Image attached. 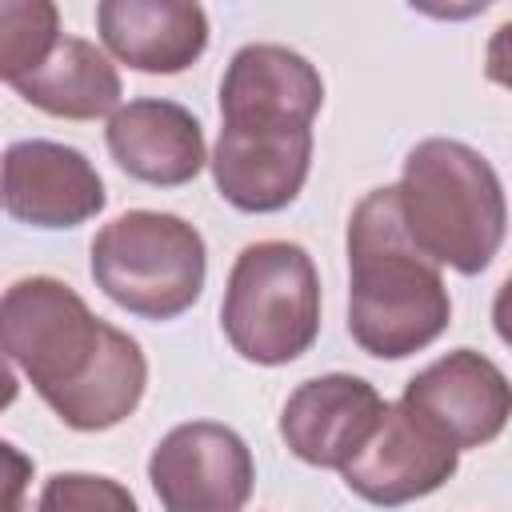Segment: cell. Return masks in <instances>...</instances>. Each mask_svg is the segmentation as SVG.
<instances>
[{
  "label": "cell",
  "instance_id": "obj_15",
  "mask_svg": "<svg viewBox=\"0 0 512 512\" xmlns=\"http://www.w3.org/2000/svg\"><path fill=\"white\" fill-rule=\"evenodd\" d=\"M24 104L60 120H96L120 104L116 64L80 36H60L48 60L12 84Z\"/></svg>",
  "mask_w": 512,
  "mask_h": 512
},
{
  "label": "cell",
  "instance_id": "obj_5",
  "mask_svg": "<svg viewBox=\"0 0 512 512\" xmlns=\"http://www.w3.org/2000/svg\"><path fill=\"white\" fill-rule=\"evenodd\" d=\"M208 276V248L196 224L172 212L132 208L108 220L92 240L96 288L132 316L176 320L188 312Z\"/></svg>",
  "mask_w": 512,
  "mask_h": 512
},
{
  "label": "cell",
  "instance_id": "obj_11",
  "mask_svg": "<svg viewBox=\"0 0 512 512\" xmlns=\"http://www.w3.org/2000/svg\"><path fill=\"white\" fill-rule=\"evenodd\" d=\"M384 416V396L352 372L304 380L280 408V440L312 468H344Z\"/></svg>",
  "mask_w": 512,
  "mask_h": 512
},
{
  "label": "cell",
  "instance_id": "obj_4",
  "mask_svg": "<svg viewBox=\"0 0 512 512\" xmlns=\"http://www.w3.org/2000/svg\"><path fill=\"white\" fill-rule=\"evenodd\" d=\"M220 328L228 344L264 368L292 364L320 332V276L296 240H256L228 272Z\"/></svg>",
  "mask_w": 512,
  "mask_h": 512
},
{
  "label": "cell",
  "instance_id": "obj_14",
  "mask_svg": "<svg viewBox=\"0 0 512 512\" xmlns=\"http://www.w3.org/2000/svg\"><path fill=\"white\" fill-rule=\"evenodd\" d=\"M216 192L240 212L288 208L312 168V132H224L212 148Z\"/></svg>",
  "mask_w": 512,
  "mask_h": 512
},
{
  "label": "cell",
  "instance_id": "obj_7",
  "mask_svg": "<svg viewBox=\"0 0 512 512\" xmlns=\"http://www.w3.org/2000/svg\"><path fill=\"white\" fill-rule=\"evenodd\" d=\"M400 408L436 440L464 448L492 444L512 412L508 376L480 352L456 348L404 384Z\"/></svg>",
  "mask_w": 512,
  "mask_h": 512
},
{
  "label": "cell",
  "instance_id": "obj_8",
  "mask_svg": "<svg viewBox=\"0 0 512 512\" xmlns=\"http://www.w3.org/2000/svg\"><path fill=\"white\" fill-rule=\"evenodd\" d=\"M320 104L316 64L284 44H244L220 80L224 132H312Z\"/></svg>",
  "mask_w": 512,
  "mask_h": 512
},
{
  "label": "cell",
  "instance_id": "obj_1",
  "mask_svg": "<svg viewBox=\"0 0 512 512\" xmlns=\"http://www.w3.org/2000/svg\"><path fill=\"white\" fill-rule=\"evenodd\" d=\"M0 352L76 432L124 424L148 388V360L136 336L92 316L84 296L56 276H24L4 288Z\"/></svg>",
  "mask_w": 512,
  "mask_h": 512
},
{
  "label": "cell",
  "instance_id": "obj_9",
  "mask_svg": "<svg viewBox=\"0 0 512 512\" xmlns=\"http://www.w3.org/2000/svg\"><path fill=\"white\" fill-rule=\"evenodd\" d=\"M0 200L28 228H76L104 208L108 192L80 148L16 140L0 164Z\"/></svg>",
  "mask_w": 512,
  "mask_h": 512
},
{
  "label": "cell",
  "instance_id": "obj_12",
  "mask_svg": "<svg viewBox=\"0 0 512 512\" xmlns=\"http://www.w3.org/2000/svg\"><path fill=\"white\" fill-rule=\"evenodd\" d=\"M104 140L112 160L132 180L152 188H180L196 180L200 168L208 164L200 120L184 104L160 96H140L120 104L104 128Z\"/></svg>",
  "mask_w": 512,
  "mask_h": 512
},
{
  "label": "cell",
  "instance_id": "obj_10",
  "mask_svg": "<svg viewBox=\"0 0 512 512\" xmlns=\"http://www.w3.org/2000/svg\"><path fill=\"white\" fill-rule=\"evenodd\" d=\"M460 452L420 428L400 404H384L380 424L364 448L340 468L348 492L376 508H400L408 500L432 496L456 476Z\"/></svg>",
  "mask_w": 512,
  "mask_h": 512
},
{
  "label": "cell",
  "instance_id": "obj_6",
  "mask_svg": "<svg viewBox=\"0 0 512 512\" xmlns=\"http://www.w3.org/2000/svg\"><path fill=\"white\" fill-rule=\"evenodd\" d=\"M148 480L164 512H244L256 464L236 428L188 420L152 448Z\"/></svg>",
  "mask_w": 512,
  "mask_h": 512
},
{
  "label": "cell",
  "instance_id": "obj_3",
  "mask_svg": "<svg viewBox=\"0 0 512 512\" xmlns=\"http://www.w3.org/2000/svg\"><path fill=\"white\" fill-rule=\"evenodd\" d=\"M412 244L440 268L476 276L504 244L508 204L496 168L464 140L428 136L404 156L396 184Z\"/></svg>",
  "mask_w": 512,
  "mask_h": 512
},
{
  "label": "cell",
  "instance_id": "obj_16",
  "mask_svg": "<svg viewBox=\"0 0 512 512\" xmlns=\"http://www.w3.org/2000/svg\"><path fill=\"white\" fill-rule=\"evenodd\" d=\"M60 40V12L52 0H0V80L16 84L36 72Z\"/></svg>",
  "mask_w": 512,
  "mask_h": 512
},
{
  "label": "cell",
  "instance_id": "obj_19",
  "mask_svg": "<svg viewBox=\"0 0 512 512\" xmlns=\"http://www.w3.org/2000/svg\"><path fill=\"white\" fill-rule=\"evenodd\" d=\"M16 396H20V380H16L12 364H8V356L0 352V412H4V408H12V404H16Z\"/></svg>",
  "mask_w": 512,
  "mask_h": 512
},
{
  "label": "cell",
  "instance_id": "obj_2",
  "mask_svg": "<svg viewBox=\"0 0 512 512\" xmlns=\"http://www.w3.org/2000/svg\"><path fill=\"white\" fill-rule=\"evenodd\" d=\"M452 296L412 244L396 184L372 188L348 220V332L376 360H404L444 336Z\"/></svg>",
  "mask_w": 512,
  "mask_h": 512
},
{
  "label": "cell",
  "instance_id": "obj_17",
  "mask_svg": "<svg viewBox=\"0 0 512 512\" xmlns=\"http://www.w3.org/2000/svg\"><path fill=\"white\" fill-rule=\"evenodd\" d=\"M36 512H140L132 492L112 476L56 472L44 480Z\"/></svg>",
  "mask_w": 512,
  "mask_h": 512
},
{
  "label": "cell",
  "instance_id": "obj_18",
  "mask_svg": "<svg viewBox=\"0 0 512 512\" xmlns=\"http://www.w3.org/2000/svg\"><path fill=\"white\" fill-rule=\"evenodd\" d=\"M32 484V456L12 440H0V512H24Z\"/></svg>",
  "mask_w": 512,
  "mask_h": 512
},
{
  "label": "cell",
  "instance_id": "obj_13",
  "mask_svg": "<svg viewBox=\"0 0 512 512\" xmlns=\"http://www.w3.org/2000/svg\"><path fill=\"white\" fill-rule=\"evenodd\" d=\"M104 48L148 76H176L208 48V16L184 0H104L96 4Z\"/></svg>",
  "mask_w": 512,
  "mask_h": 512
}]
</instances>
